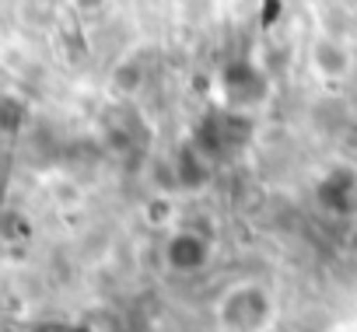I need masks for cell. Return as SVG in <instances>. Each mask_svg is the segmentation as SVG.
<instances>
[{"mask_svg": "<svg viewBox=\"0 0 357 332\" xmlns=\"http://www.w3.org/2000/svg\"><path fill=\"white\" fill-rule=\"evenodd\" d=\"M218 318H221L225 329H231V332H259V329H266L270 318H273V301H270V294H266L263 287L242 283V287H235V290L225 297V304L218 308Z\"/></svg>", "mask_w": 357, "mask_h": 332, "instance_id": "1", "label": "cell"}, {"mask_svg": "<svg viewBox=\"0 0 357 332\" xmlns=\"http://www.w3.org/2000/svg\"><path fill=\"white\" fill-rule=\"evenodd\" d=\"M249 133H252V126L245 116H221L218 112L197 126V150L207 157H221V154L238 150L249 140Z\"/></svg>", "mask_w": 357, "mask_h": 332, "instance_id": "2", "label": "cell"}, {"mask_svg": "<svg viewBox=\"0 0 357 332\" xmlns=\"http://www.w3.org/2000/svg\"><path fill=\"white\" fill-rule=\"evenodd\" d=\"M319 203L336 217H350L357 210V175L350 168H336L319 186Z\"/></svg>", "mask_w": 357, "mask_h": 332, "instance_id": "3", "label": "cell"}, {"mask_svg": "<svg viewBox=\"0 0 357 332\" xmlns=\"http://www.w3.org/2000/svg\"><path fill=\"white\" fill-rule=\"evenodd\" d=\"M211 255V245L193 235V231H183V235H175L168 245H165V262L175 269V273H197Z\"/></svg>", "mask_w": 357, "mask_h": 332, "instance_id": "4", "label": "cell"}, {"mask_svg": "<svg viewBox=\"0 0 357 332\" xmlns=\"http://www.w3.org/2000/svg\"><path fill=\"white\" fill-rule=\"evenodd\" d=\"M225 88H228V98L242 105V102H252L263 95V77L249 63H231L225 70Z\"/></svg>", "mask_w": 357, "mask_h": 332, "instance_id": "5", "label": "cell"}, {"mask_svg": "<svg viewBox=\"0 0 357 332\" xmlns=\"http://www.w3.org/2000/svg\"><path fill=\"white\" fill-rule=\"evenodd\" d=\"M178 179H183L186 186H200L207 179V168L200 164V150H183V157H178Z\"/></svg>", "mask_w": 357, "mask_h": 332, "instance_id": "6", "label": "cell"}, {"mask_svg": "<svg viewBox=\"0 0 357 332\" xmlns=\"http://www.w3.org/2000/svg\"><path fill=\"white\" fill-rule=\"evenodd\" d=\"M77 4H81V8H95V4H98V0H77Z\"/></svg>", "mask_w": 357, "mask_h": 332, "instance_id": "7", "label": "cell"}, {"mask_svg": "<svg viewBox=\"0 0 357 332\" xmlns=\"http://www.w3.org/2000/svg\"><path fill=\"white\" fill-rule=\"evenodd\" d=\"M354 242H357V235H354Z\"/></svg>", "mask_w": 357, "mask_h": 332, "instance_id": "8", "label": "cell"}]
</instances>
